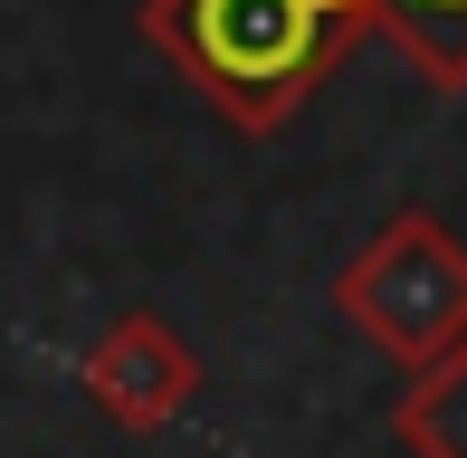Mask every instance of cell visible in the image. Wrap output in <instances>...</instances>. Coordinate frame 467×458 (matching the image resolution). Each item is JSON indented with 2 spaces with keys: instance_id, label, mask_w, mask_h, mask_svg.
Masks as SVG:
<instances>
[{
  "instance_id": "3",
  "label": "cell",
  "mask_w": 467,
  "mask_h": 458,
  "mask_svg": "<svg viewBox=\"0 0 467 458\" xmlns=\"http://www.w3.org/2000/svg\"><path fill=\"white\" fill-rule=\"evenodd\" d=\"M77 382H87V401H96L115 430H143V440H153V430H172L182 411H191V391H201V353L172 335V316L134 306V316H115V325L87 344Z\"/></svg>"
},
{
  "instance_id": "5",
  "label": "cell",
  "mask_w": 467,
  "mask_h": 458,
  "mask_svg": "<svg viewBox=\"0 0 467 458\" xmlns=\"http://www.w3.org/2000/svg\"><path fill=\"white\" fill-rule=\"evenodd\" d=\"M363 19L420 68V87L467 96V0H363Z\"/></svg>"
},
{
  "instance_id": "2",
  "label": "cell",
  "mask_w": 467,
  "mask_h": 458,
  "mask_svg": "<svg viewBox=\"0 0 467 458\" xmlns=\"http://www.w3.org/2000/svg\"><path fill=\"white\" fill-rule=\"evenodd\" d=\"M334 316L372 353H391L400 372H420L430 353L467 344V239L449 220H430V211L381 220L334 267Z\"/></svg>"
},
{
  "instance_id": "4",
  "label": "cell",
  "mask_w": 467,
  "mask_h": 458,
  "mask_svg": "<svg viewBox=\"0 0 467 458\" xmlns=\"http://www.w3.org/2000/svg\"><path fill=\"white\" fill-rule=\"evenodd\" d=\"M391 440L400 458H467V344L430 353L391 401Z\"/></svg>"
},
{
  "instance_id": "1",
  "label": "cell",
  "mask_w": 467,
  "mask_h": 458,
  "mask_svg": "<svg viewBox=\"0 0 467 458\" xmlns=\"http://www.w3.org/2000/svg\"><path fill=\"white\" fill-rule=\"evenodd\" d=\"M143 48H162L201 87V106L239 134L277 124L372 38L363 0H143Z\"/></svg>"
}]
</instances>
